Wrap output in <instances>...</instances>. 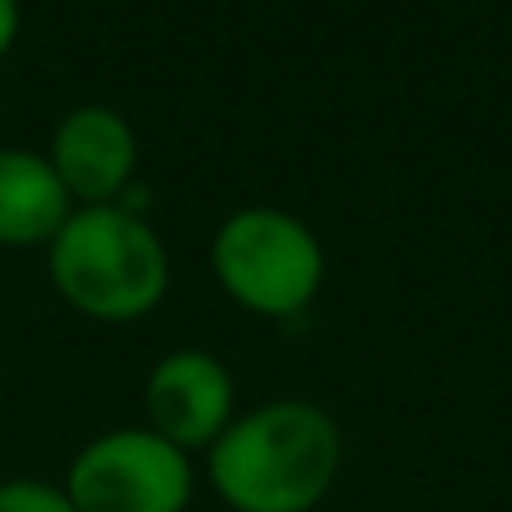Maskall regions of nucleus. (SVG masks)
Returning a JSON list of instances; mask_svg holds the SVG:
<instances>
[{
  "label": "nucleus",
  "instance_id": "1",
  "mask_svg": "<svg viewBox=\"0 0 512 512\" xmlns=\"http://www.w3.org/2000/svg\"><path fill=\"white\" fill-rule=\"evenodd\" d=\"M342 472V432L310 400H265L234 414L207 450V481L234 512H315Z\"/></svg>",
  "mask_w": 512,
  "mask_h": 512
},
{
  "label": "nucleus",
  "instance_id": "2",
  "mask_svg": "<svg viewBox=\"0 0 512 512\" xmlns=\"http://www.w3.org/2000/svg\"><path fill=\"white\" fill-rule=\"evenodd\" d=\"M50 283L77 315L95 324H135L153 315L171 288V256L131 207H72L45 248Z\"/></svg>",
  "mask_w": 512,
  "mask_h": 512
},
{
  "label": "nucleus",
  "instance_id": "3",
  "mask_svg": "<svg viewBox=\"0 0 512 512\" xmlns=\"http://www.w3.org/2000/svg\"><path fill=\"white\" fill-rule=\"evenodd\" d=\"M324 270V243L283 207H239L212 234L216 283L252 315H301L324 288Z\"/></svg>",
  "mask_w": 512,
  "mask_h": 512
},
{
  "label": "nucleus",
  "instance_id": "4",
  "mask_svg": "<svg viewBox=\"0 0 512 512\" xmlns=\"http://www.w3.org/2000/svg\"><path fill=\"white\" fill-rule=\"evenodd\" d=\"M63 490L77 512H185L194 463L149 427H117L81 445Z\"/></svg>",
  "mask_w": 512,
  "mask_h": 512
},
{
  "label": "nucleus",
  "instance_id": "5",
  "mask_svg": "<svg viewBox=\"0 0 512 512\" xmlns=\"http://www.w3.org/2000/svg\"><path fill=\"white\" fill-rule=\"evenodd\" d=\"M144 414L149 432H158L176 450H212L234 423V378L225 360L198 346L167 351L144 382Z\"/></svg>",
  "mask_w": 512,
  "mask_h": 512
},
{
  "label": "nucleus",
  "instance_id": "6",
  "mask_svg": "<svg viewBox=\"0 0 512 512\" xmlns=\"http://www.w3.org/2000/svg\"><path fill=\"white\" fill-rule=\"evenodd\" d=\"M50 167L77 207H104L126 194L140 167L135 126L108 104H81L59 117L50 135Z\"/></svg>",
  "mask_w": 512,
  "mask_h": 512
},
{
  "label": "nucleus",
  "instance_id": "7",
  "mask_svg": "<svg viewBox=\"0 0 512 512\" xmlns=\"http://www.w3.org/2000/svg\"><path fill=\"white\" fill-rule=\"evenodd\" d=\"M72 216L50 158L32 149H0V248H50Z\"/></svg>",
  "mask_w": 512,
  "mask_h": 512
},
{
  "label": "nucleus",
  "instance_id": "8",
  "mask_svg": "<svg viewBox=\"0 0 512 512\" xmlns=\"http://www.w3.org/2000/svg\"><path fill=\"white\" fill-rule=\"evenodd\" d=\"M0 512H77V504L54 481L9 477V481H0Z\"/></svg>",
  "mask_w": 512,
  "mask_h": 512
},
{
  "label": "nucleus",
  "instance_id": "9",
  "mask_svg": "<svg viewBox=\"0 0 512 512\" xmlns=\"http://www.w3.org/2000/svg\"><path fill=\"white\" fill-rule=\"evenodd\" d=\"M18 23H23V5H18V0H0V59H5L9 45L18 41Z\"/></svg>",
  "mask_w": 512,
  "mask_h": 512
}]
</instances>
